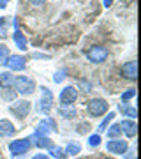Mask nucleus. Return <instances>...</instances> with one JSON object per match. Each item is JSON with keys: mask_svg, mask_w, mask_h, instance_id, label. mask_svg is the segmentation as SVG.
<instances>
[{"mask_svg": "<svg viewBox=\"0 0 141 159\" xmlns=\"http://www.w3.org/2000/svg\"><path fill=\"white\" fill-rule=\"evenodd\" d=\"M9 55H11V53H9V48H7L4 43H0V64H4V66H6Z\"/></svg>", "mask_w": 141, "mask_h": 159, "instance_id": "nucleus-15", "label": "nucleus"}, {"mask_svg": "<svg viewBox=\"0 0 141 159\" xmlns=\"http://www.w3.org/2000/svg\"><path fill=\"white\" fill-rule=\"evenodd\" d=\"M12 39H14V44L20 48V50H28V43H27V39H25V35L20 32V30H14V34H12Z\"/></svg>", "mask_w": 141, "mask_h": 159, "instance_id": "nucleus-11", "label": "nucleus"}, {"mask_svg": "<svg viewBox=\"0 0 141 159\" xmlns=\"http://www.w3.org/2000/svg\"><path fill=\"white\" fill-rule=\"evenodd\" d=\"M51 102H53V94H51L46 87H42V97H41V110L48 113L51 110Z\"/></svg>", "mask_w": 141, "mask_h": 159, "instance_id": "nucleus-10", "label": "nucleus"}, {"mask_svg": "<svg viewBox=\"0 0 141 159\" xmlns=\"http://www.w3.org/2000/svg\"><path fill=\"white\" fill-rule=\"evenodd\" d=\"M62 113L65 115V117H71V115H74V110L71 108V110H62Z\"/></svg>", "mask_w": 141, "mask_h": 159, "instance_id": "nucleus-23", "label": "nucleus"}, {"mask_svg": "<svg viewBox=\"0 0 141 159\" xmlns=\"http://www.w3.org/2000/svg\"><path fill=\"white\" fill-rule=\"evenodd\" d=\"M79 152V145L78 143H71L67 147V154H78Z\"/></svg>", "mask_w": 141, "mask_h": 159, "instance_id": "nucleus-19", "label": "nucleus"}, {"mask_svg": "<svg viewBox=\"0 0 141 159\" xmlns=\"http://www.w3.org/2000/svg\"><path fill=\"white\" fill-rule=\"evenodd\" d=\"M134 94H136V90H134V89H130V90H127L124 96H122V99H124V101H127V99H130V97H134Z\"/></svg>", "mask_w": 141, "mask_h": 159, "instance_id": "nucleus-20", "label": "nucleus"}, {"mask_svg": "<svg viewBox=\"0 0 141 159\" xmlns=\"http://www.w3.org/2000/svg\"><path fill=\"white\" fill-rule=\"evenodd\" d=\"M122 133V127H120L118 124H115V125H111L109 127V131H108V134H109V138H117Z\"/></svg>", "mask_w": 141, "mask_h": 159, "instance_id": "nucleus-17", "label": "nucleus"}, {"mask_svg": "<svg viewBox=\"0 0 141 159\" xmlns=\"http://www.w3.org/2000/svg\"><path fill=\"white\" fill-rule=\"evenodd\" d=\"M11 111L16 115L18 119H25L30 111V102L28 101H18L11 106Z\"/></svg>", "mask_w": 141, "mask_h": 159, "instance_id": "nucleus-8", "label": "nucleus"}, {"mask_svg": "<svg viewBox=\"0 0 141 159\" xmlns=\"http://www.w3.org/2000/svg\"><path fill=\"white\" fill-rule=\"evenodd\" d=\"M122 76L130 81H134L138 78V62L136 60H129V62H125L122 66Z\"/></svg>", "mask_w": 141, "mask_h": 159, "instance_id": "nucleus-4", "label": "nucleus"}, {"mask_svg": "<svg viewBox=\"0 0 141 159\" xmlns=\"http://www.w3.org/2000/svg\"><path fill=\"white\" fill-rule=\"evenodd\" d=\"M108 55H109L108 48L99 46V44L92 46L90 50H86V58H88L90 62H94V64H102L108 58Z\"/></svg>", "mask_w": 141, "mask_h": 159, "instance_id": "nucleus-1", "label": "nucleus"}, {"mask_svg": "<svg viewBox=\"0 0 141 159\" xmlns=\"http://www.w3.org/2000/svg\"><path fill=\"white\" fill-rule=\"evenodd\" d=\"M14 125L9 122V120H0V134L2 136H11V134H14Z\"/></svg>", "mask_w": 141, "mask_h": 159, "instance_id": "nucleus-12", "label": "nucleus"}, {"mask_svg": "<svg viewBox=\"0 0 141 159\" xmlns=\"http://www.w3.org/2000/svg\"><path fill=\"white\" fill-rule=\"evenodd\" d=\"M6 66L11 69V71H23L25 66H27V60H25V57H21V55H9Z\"/></svg>", "mask_w": 141, "mask_h": 159, "instance_id": "nucleus-5", "label": "nucleus"}, {"mask_svg": "<svg viewBox=\"0 0 141 159\" xmlns=\"http://www.w3.org/2000/svg\"><path fill=\"white\" fill-rule=\"evenodd\" d=\"M12 74L11 73H0V89H7L12 85Z\"/></svg>", "mask_w": 141, "mask_h": 159, "instance_id": "nucleus-14", "label": "nucleus"}, {"mask_svg": "<svg viewBox=\"0 0 141 159\" xmlns=\"http://www.w3.org/2000/svg\"><path fill=\"white\" fill-rule=\"evenodd\" d=\"M28 2H30V4H34V6H42L46 0H28Z\"/></svg>", "mask_w": 141, "mask_h": 159, "instance_id": "nucleus-22", "label": "nucleus"}, {"mask_svg": "<svg viewBox=\"0 0 141 159\" xmlns=\"http://www.w3.org/2000/svg\"><path fill=\"white\" fill-rule=\"evenodd\" d=\"M86 110H88V115H92V117H101L108 111V102L104 99H92Z\"/></svg>", "mask_w": 141, "mask_h": 159, "instance_id": "nucleus-3", "label": "nucleus"}, {"mask_svg": "<svg viewBox=\"0 0 141 159\" xmlns=\"http://www.w3.org/2000/svg\"><path fill=\"white\" fill-rule=\"evenodd\" d=\"M12 85L16 87V92H20V94H32L35 90L34 80L27 78V76H16L12 80Z\"/></svg>", "mask_w": 141, "mask_h": 159, "instance_id": "nucleus-2", "label": "nucleus"}, {"mask_svg": "<svg viewBox=\"0 0 141 159\" xmlns=\"http://www.w3.org/2000/svg\"><path fill=\"white\" fill-rule=\"evenodd\" d=\"M113 117H115V113H109V115H108L106 119H104V122L101 124V129H104V127H106V125H108V122H109V120H111Z\"/></svg>", "mask_w": 141, "mask_h": 159, "instance_id": "nucleus-21", "label": "nucleus"}, {"mask_svg": "<svg viewBox=\"0 0 141 159\" xmlns=\"http://www.w3.org/2000/svg\"><path fill=\"white\" fill-rule=\"evenodd\" d=\"M127 142H122V140H111V142L108 143V150L113 154H125L127 152Z\"/></svg>", "mask_w": 141, "mask_h": 159, "instance_id": "nucleus-9", "label": "nucleus"}, {"mask_svg": "<svg viewBox=\"0 0 141 159\" xmlns=\"http://www.w3.org/2000/svg\"><path fill=\"white\" fill-rule=\"evenodd\" d=\"M9 148H11V152L14 154V156H21V154H25L28 148H30V140H28V138L16 140V142H12L11 145H9Z\"/></svg>", "mask_w": 141, "mask_h": 159, "instance_id": "nucleus-6", "label": "nucleus"}, {"mask_svg": "<svg viewBox=\"0 0 141 159\" xmlns=\"http://www.w3.org/2000/svg\"><path fill=\"white\" fill-rule=\"evenodd\" d=\"M88 143H90L92 147H97V145L101 143V136H99V134H94V136H90V140H88Z\"/></svg>", "mask_w": 141, "mask_h": 159, "instance_id": "nucleus-18", "label": "nucleus"}, {"mask_svg": "<svg viewBox=\"0 0 141 159\" xmlns=\"http://www.w3.org/2000/svg\"><path fill=\"white\" fill-rule=\"evenodd\" d=\"M34 159H50V157H48V156H44V154H37Z\"/></svg>", "mask_w": 141, "mask_h": 159, "instance_id": "nucleus-24", "label": "nucleus"}, {"mask_svg": "<svg viewBox=\"0 0 141 159\" xmlns=\"http://www.w3.org/2000/svg\"><path fill=\"white\" fill-rule=\"evenodd\" d=\"M7 2H9V0H0V9H4V7L7 6Z\"/></svg>", "mask_w": 141, "mask_h": 159, "instance_id": "nucleus-25", "label": "nucleus"}, {"mask_svg": "<svg viewBox=\"0 0 141 159\" xmlns=\"http://www.w3.org/2000/svg\"><path fill=\"white\" fill-rule=\"evenodd\" d=\"M2 97H4L6 101H14V97H16V90L11 89V87H7V89H4V92H2Z\"/></svg>", "mask_w": 141, "mask_h": 159, "instance_id": "nucleus-16", "label": "nucleus"}, {"mask_svg": "<svg viewBox=\"0 0 141 159\" xmlns=\"http://www.w3.org/2000/svg\"><path fill=\"white\" fill-rule=\"evenodd\" d=\"M76 97H78V92L74 87H65L62 92H60V102H62L64 106H69V104H73L76 101Z\"/></svg>", "mask_w": 141, "mask_h": 159, "instance_id": "nucleus-7", "label": "nucleus"}, {"mask_svg": "<svg viewBox=\"0 0 141 159\" xmlns=\"http://www.w3.org/2000/svg\"><path fill=\"white\" fill-rule=\"evenodd\" d=\"M111 4H113V0H104V6H106V7H109Z\"/></svg>", "mask_w": 141, "mask_h": 159, "instance_id": "nucleus-26", "label": "nucleus"}, {"mask_svg": "<svg viewBox=\"0 0 141 159\" xmlns=\"http://www.w3.org/2000/svg\"><path fill=\"white\" fill-rule=\"evenodd\" d=\"M120 127H122V129H125L124 133H125L129 138H130V136H136V129H138V127H136V122H134V120H125V122L120 125Z\"/></svg>", "mask_w": 141, "mask_h": 159, "instance_id": "nucleus-13", "label": "nucleus"}]
</instances>
